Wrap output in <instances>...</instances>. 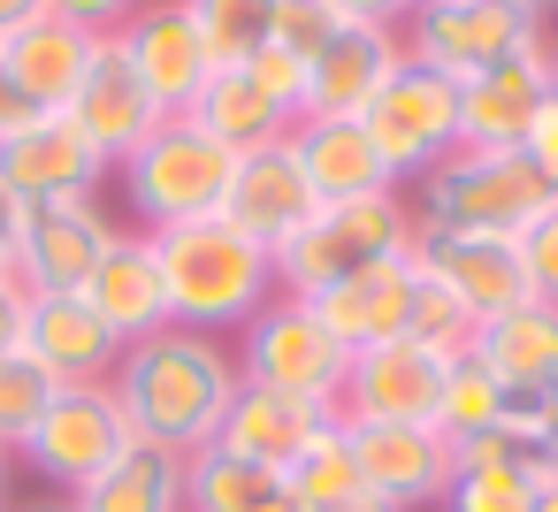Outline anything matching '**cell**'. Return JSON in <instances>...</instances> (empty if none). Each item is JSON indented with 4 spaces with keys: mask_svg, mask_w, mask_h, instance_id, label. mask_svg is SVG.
Here are the masks:
<instances>
[{
    "mask_svg": "<svg viewBox=\"0 0 558 512\" xmlns=\"http://www.w3.org/2000/svg\"><path fill=\"white\" fill-rule=\"evenodd\" d=\"M329 420H337V413H322V405H306V398H283V390L238 382V398H230L215 443L238 451V459H253V466H276V474H283V466H291Z\"/></svg>",
    "mask_w": 558,
    "mask_h": 512,
    "instance_id": "cell-25",
    "label": "cell"
},
{
    "mask_svg": "<svg viewBox=\"0 0 558 512\" xmlns=\"http://www.w3.org/2000/svg\"><path fill=\"white\" fill-rule=\"evenodd\" d=\"M543 466L535 459H505V466H451L444 512H535L543 497Z\"/></svg>",
    "mask_w": 558,
    "mask_h": 512,
    "instance_id": "cell-32",
    "label": "cell"
},
{
    "mask_svg": "<svg viewBox=\"0 0 558 512\" xmlns=\"http://www.w3.org/2000/svg\"><path fill=\"white\" fill-rule=\"evenodd\" d=\"M444 367H451V359L428 352V344H413V337L367 344V352H352V367H344L337 420H436Z\"/></svg>",
    "mask_w": 558,
    "mask_h": 512,
    "instance_id": "cell-14",
    "label": "cell"
},
{
    "mask_svg": "<svg viewBox=\"0 0 558 512\" xmlns=\"http://www.w3.org/2000/svg\"><path fill=\"white\" fill-rule=\"evenodd\" d=\"M512 405H520V390H505L474 352H459V359L444 367V398H436V420H428V428H436L444 443H474V436H497V428L520 436V428H512ZM520 443H527V436H520Z\"/></svg>",
    "mask_w": 558,
    "mask_h": 512,
    "instance_id": "cell-30",
    "label": "cell"
},
{
    "mask_svg": "<svg viewBox=\"0 0 558 512\" xmlns=\"http://www.w3.org/2000/svg\"><path fill=\"white\" fill-rule=\"evenodd\" d=\"M512 245H520V268H527V291L558 306V192L543 199V215H535V222H527V230H520Z\"/></svg>",
    "mask_w": 558,
    "mask_h": 512,
    "instance_id": "cell-37",
    "label": "cell"
},
{
    "mask_svg": "<svg viewBox=\"0 0 558 512\" xmlns=\"http://www.w3.org/2000/svg\"><path fill=\"white\" fill-rule=\"evenodd\" d=\"M520 161L543 176V192H558V85H550V100L527 115V131H520Z\"/></svg>",
    "mask_w": 558,
    "mask_h": 512,
    "instance_id": "cell-39",
    "label": "cell"
},
{
    "mask_svg": "<svg viewBox=\"0 0 558 512\" xmlns=\"http://www.w3.org/2000/svg\"><path fill=\"white\" fill-rule=\"evenodd\" d=\"M32 16H47V0H0V39H9V32H24Z\"/></svg>",
    "mask_w": 558,
    "mask_h": 512,
    "instance_id": "cell-46",
    "label": "cell"
},
{
    "mask_svg": "<svg viewBox=\"0 0 558 512\" xmlns=\"http://www.w3.org/2000/svg\"><path fill=\"white\" fill-rule=\"evenodd\" d=\"M535 512H558V489H543V497H535Z\"/></svg>",
    "mask_w": 558,
    "mask_h": 512,
    "instance_id": "cell-48",
    "label": "cell"
},
{
    "mask_svg": "<svg viewBox=\"0 0 558 512\" xmlns=\"http://www.w3.org/2000/svg\"><path fill=\"white\" fill-rule=\"evenodd\" d=\"M184 466H192L184 451L131 436V443L70 497V512H192V504H184Z\"/></svg>",
    "mask_w": 558,
    "mask_h": 512,
    "instance_id": "cell-27",
    "label": "cell"
},
{
    "mask_svg": "<svg viewBox=\"0 0 558 512\" xmlns=\"http://www.w3.org/2000/svg\"><path fill=\"white\" fill-rule=\"evenodd\" d=\"M93 39H100V32H85V24H70V16H32L24 32L0 39L9 77H16V93L32 100V115H62V108H70V93H77V77H85V62H93Z\"/></svg>",
    "mask_w": 558,
    "mask_h": 512,
    "instance_id": "cell-26",
    "label": "cell"
},
{
    "mask_svg": "<svg viewBox=\"0 0 558 512\" xmlns=\"http://www.w3.org/2000/svg\"><path fill=\"white\" fill-rule=\"evenodd\" d=\"M398 39H405V62H428L451 85H466L497 62H520V54L550 47L558 32L527 0H436V9H413L398 24Z\"/></svg>",
    "mask_w": 558,
    "mask_h": 512,
    "instance_id": "cell-6",
    "label": "cell"
},
{
    "mask_svg": "<svg viewBox=\"0 0 558 512\" xmlns=\"http://www.w3.org/2000/svg\"><path fill=\"white\" fill-rule=\"evenodd\" d=\"M550 70H558V47H550Z\"/></svg>",
    "mask_w": 558,
    "mask_h": 512,
    "instance_id": "cell-52",
    "label": "cell"
},
{
    "mask_svg": "<svg viewBox=\"0 0 558 512\" xmlns=\"http://www.w3.org/2000/svg\"><path fill=\"white\" fill-rule=\"evenodd\" d=\"M413 253H398V260H375V268H360V276H344V283H329L322 298H306L314 314H322V329L344 344V352H367V344H390V337H405V314H413Z\"/></svg>",
    "mask_w": 558,
    "mask_h": 512,
    "instance_id": "cell-20",
    "label": "cell"
},
{
    "mask_svg": "<svg viewBox=\"0 0 558 512\" xmlns=\"http://www.w3.org/2000/svg\"><path fill=\"white\" fill-rule=\"evenodd\" d=\"M405 39L398 24H344L306 70V115H367V100L398 77Z\"/></svg>",
    "mask_w": 558,
    "mask_h": 512,
    "instance_id": "cell-18",
    "label": "cell"
},
{
    "mask_svg": "<svg viewBox=\"0 0 558 512\" xmlns=\"http://www.w3.org/2000/svg\"><path fill=\"white\" fill-rule=\"evenodd\" d=\"M161 283H169V321L177 329H245L268 298H276V253L253 245L230 215L207 222H177V230H146Z\"/></svg>",
    "mask_w": 558,
    "mask_h": 512,
    "instance_id": "cell-2",
    "label": "cell"
},
{
    "mask_svg": "<svg viewBox=\"0 0 558 512\" xmlns=\"http://www.w3.org/2000/svg\"><path fill=\"white\" fill-rule=\"evenodd\" d=\"M344 367L352 352L322 329V314L306 298H268L245 329H238V375L260 382V390H283V398H306L322 413H337V390H344Z\"/></svg>",
    "mask_w": 558,
    "mask_h": 512,
    "instance_id": "cell-7",
    "label": "cell"
},
{
    "mask_svg": "<svg viewBox=\"0 0 558 512\" xmlns=\"http://www.w3.org/2000/svg\"><path fill=\"white\" fill-rule=\"evenodd\" d=\"M116 237H123V222L108 215L100 192L39 199V207H24V230H16V276H24L32 298H47V291H85Z\"/></svg>",
    "mask_w": 558,
    "mask_h": 512,
    "instance_id": "cell-10",
    "label": "cell"
},
{
    "mask_svg": "<svg viewBox=\"0 0 558 512\" xmlns=\"http://www.w3.org/2000/svg\"><path fill=\"white\" fill-rule=\"evenodd\" d=\"M24 115H32V100L16 93V77H9V54H0V138H9Z\"/></svg>",
    "mask_w": 558,
    "mask_h": 512,
    "instance_id": "cell-44",
    "label": "cell"
},
{
    "mask_svg": "<svg viewBox=\"0 0 558 512\" xmlns=\"http://www.w3.org/2000/svg\"><path fill=\"white\" fill-rule=\"evenodd\" d=\"M337 428H344V443L360 459V481L390 512L444 504V489H451V443L428 420H337Z\"/></svg>",
    "mask_w": 558,
    "mask_h": 512,
    "instance_id": "cell-12",
    "label": "cell"
},
{
    "mask_svg": "<svg viewBox=\"0 0 558 512\" xmlns=\"http://www.w3.org/2000/svg\"><path fill=\"white\" fill-rule=\"evenodd\" d=\"M24 321H32V291H24L16 268H0V359L24 344Z\"/></svg>",
    "mask_w": 558,
    "mask_h": 512,
    "instance_id": "cell-41",
    "label": "cell"
},
{
    "mask_svg": "<svg viewBox=\"0 0 558 512\" xmlns=\"http://www.w3.org/2000/svg\"><path fill=\"white\" fill-rule=\"evenodd\" d=\"M123 443H131V420H123L116 382H62L54 405L39 413V428L16 443V459H24L39 481H54L62 497H77Z\"/></svg>",
    "mask_w": 558,
    "mask_h": 512,
    "instance_id": "cell-9",
    "label": "cell"
},
{
    "mask_svg": "<svg viewBox=\"0 0 558 512\" xmlns=\"http://www.w3.org/2000/svg\"><path fill=\"white\" fill-rule=\"evenodd\" d=\"M54 390H62V382H54L24 344L0 359V443H24V436L39 428V413L54 405Z\"/></svg>",
    "mask_w": 558,
    "mask_h": 512,
    "instance_id": "cell-34",
    "label": "cell"
},
{
    "mask_svg": "<svg viewBox=\"0 0 558 512\" xmlns=\"http://www.w3.org/2000/svg\"><path fill=\"white\" fill-rule=\"evenodd\" d=\"M108 176H116V161L70 115H24L9 138H0V192H9L16 207L77 199V192H100Z\"/></svg>",
    "mask_w": 558,
    "mask_h": 512,
    "instance_id": "cell-11",
    "label": "cell"
},
{
    "mask_svg": "<svg viewBox=\"0 0 558 512\" xmlns=\"http://www.w3.org/2000/svg\"><path fill=\"white\" fill-rule=\"evenodd\" d=\"M283 481H291L299 512H390V504L360 481V459H352V443H344L337 420H329V428L283 466Z\"/></svg>",
    "mask_w": 558,
    "mask_h": 512,
    "instance_id": "cell-31",
    "label": "cell"
},
{
    "mask_svg": "<svg viewBox=\"0 0 558 512\" xmlns=\"http://www.w3.org/2000/svg\"><path fill=\"white\" fill-rule=\"evenodd\" d=\"M24 512H70V497H62V504H24Z\"/></svg>",
    "mask_w": 558,
    "mask_h": 512,
    "instance_id": "cell-49",
    "label": "cell"
},
{
    "mask_svg": "<svg viewBox=\"0 0 558 512\" xmlns=\"http://www.w3.org/2000/svg\"><path fill=\"white\" fill-rule=\"evenodd\" d=\"M466 352H474L505 390L550 398V390H558V306H550V298H520V306L489 314Z\"/></svg>",
    "mask_w": 558,
    "mask_h": 512,
    "instance_id": "cell-23",
    "label": "cell"
},
{
    "mask_svg": "<svg viewBox=\"0 0 558 512\" xmlns=\"http://www.w3.org/2000/svg\"><path fill=\"white\" fill-rule=\"evenodd\" d=\"M116 398H123V420H131V436H146V443H169V451H207L215 443V428H222V413H230V398H238V352L222 344V337H207V329H154V337H138V344H123V359H116Z\"/></svg>",
    "mask_w": 558,
    "mask_h": 512,
    "instance_id": "cell-1",
    "label": "cell"
},
{
    "mask_svg": "<svg viewBox=\"0 0 558 512\" xmlns=\"http://www.w3.org/2000/svg\"><path fill=\"white\" fill-rule=\"evenodd\" d=\"M413 268L436 276L474 321L535 298L527 291V268H520V245L512 237H466V230H413Z\"/></svg>",
    "mask_w": 558,
    "mask_h": 512,
    "instance_id": "cell-15",
    "label": "cell"
},
{
    "mask_svg": "<svg viewBox=\"0 0 558 512\" xmlns=\"http://www.w3.org/2000/svg\"><path fill=\"white\" fill-rule=\"evenodd\" d=\"M291 154H299V169H306L322 207L367 199V192H398L383 154H375V138L360 131V115H299L291 123Z\"/></svg>",
    "mask_w": 558,
    "mask_h": 512,
    "instance_id": "cell-22",
    "label": "cell"
},
{
    "mask_svg": "<svg viewBox=\"0 0 558 512\" xmlns=\"http://www.w3.org/2000/svg\"><path fill=\"white\" fill-rule=\"evenodd\" d=\"M0 512H9V504H0Z\"/></svg>",
    "mask_w": 558,
    "mask_h": 512,
    "instance_id": "cell-53",
    "label": "cell"
},
{
    "mask_svg": "<svg viewBox=\"0 0 558 512\" xmlns=\"http://www.w3.org/2000/svg\"><path fill=\"white\" fill-rule=\"evenodd\" d=\"M85 298H93V314H100L123 344H138V337L169 329V283H161L154 237H146V230H123V237L108 245V260L93 268Z\"/></svg>",
    "mask_w": 558,
    "mask_h": 512,
    "instance_id": "cell-24",
    "label": "cell"
},
{
    "mask_svg": "<svg viewBox=\"0 0 558 512\" xmlns=\"http://www.w3.org/2000/svg\"><path fill=\"white\" fill-rule=\"evenodd\" d=\"M245 70H253V77H260L291 115H306V62H299V54H283V47H253V54H245Z\"/></svg>",
    "mask_w": 558,
    "mask_h": 512,
    "instance_id": "cell-38",
    "label": "cell"
},
{
    "mask_svg": "<svg viewBox=\"0 0 558 512\" xmlns=\"http://www.w3.org/2000/svg\"><path fill=\"white\" fill-rule=\"evenodd\" d=\"M230 176H238V154L215 131H199L192 115H161V131L116 161V184H123V207L138 230H177V222L222 215Z\"/></svg>",
    "mask_w": 558,
    "mask_h": 512,
    "instance_id": "cell-3",
    "label": "cell"
},
{
    "mask_svg": "<svg viewBox=\"0 0 558 512\" xmlns=\"http://www.w3.org/2000/svg\"><path fill=\"white\" fill-rule=\"evenodd\" d=\"M413 9H436V0H413Z\"/></svg>",
    "mask_w": 558,
    "mask_h": 512,
    "instance_id": "cell-51",
    "label": "cell"
},
{
    "mask_svg": "<svg viewBox=\"0 0 558 512\" xmlns=\"http://www.w3.org/2000/svg\"><path fill=\"white\" fill-rule=\"evenodd\" d=\"M24 352H32L54 382H108L116 359H123V337L93 314L85 291H47V298H32Z\"/></svg>",
    "mask_w": 558,
    "mask_h": 512,
    "instance_id": "cell-19",
    "label": "cell"
},
{
    "mask_svg": "<svg viewBox=\"0 0 558 512\" xmlns=\"http://www.w3.org/2000/svg\"><path fill=\"white\" fill-rule=\"evenodd\" d=\"M527 451H535V466H543V481L558 489V390L535 405V436H527Z\"/></svg>",
    "mask_w": 558,
    "mask_h": 512,
    "instance_id": "cell-42",
    "label": "cell"
},
{
    "mask_svg": "<svg viewBox=\"0 0 558 512\" xmlns=\"http://www.w3.org/2000/svg\"><path fill=\"white\" fill-rule=\"evenodd\" d=\"M108 161H123V154H138L154 131H161V100L146 93V77L131 70V47H123V32H100L93 39V62H85V77H77V93H70V108H62Z\"/></svg>",
    "mask_w": 558,
    "mask_h": 512,
    "instance_id": "cell-13",
    "label": "cell"
},
{
    "mask_svg": "<svg viewBox=\"0 0 558 512\" xmlns=\"http://www.w3.org/2000/svg\"><path fill=\"white\" fill-rule=\"evenodd\" d=\"M413 199L405 192H367V199H337L322 207L283 253H276V291L283 298H322L329 283L375 268V260H398L413 253Z\"/></svg>",
    "mask_w": 558,
    "mask_h": 512,
    "instance_id": "cell-5",
    "label": "cell"
},
{
    "mask_svg": "<svg viewBox=\"0 0 558 512\" xmlns=\"http://www.w3.org/2000/svg\"><path fill=\"white\" fill-rule=\"evenodd\" d=\"M550 47H558V39H550ZM550 47H535V54H520V62H497V70H482V77L459 85V146H520L527 115H535V108L550 100V85H558Z\"/></svg>",
    "mask_w": 558,
    "mask_h": 512,
    "instance_id": "cell-21",
    "label": "cell"
},
{
    "mask_svg": "<svg viewBox=\"0 0 558 512\" xmlns=\"http://www.w3.org/2000/svg\"><path fill=\"white\" fill-rule=\"evenodd\" d=\"M527 9H543V16H558V0H527Z\"/></svg>",
    "mask_w": 558,
    "mask_h": 512,
    "instance_id": "cell-50",
    "label": "cell"
},
{
    "mask_svg": "<svg viewBox=\"0 0 558 512\" xmlns=\"http://www.w3.org/2000/svg\"><path fill=\"white\" fill-rule=\"evenodd\" d=\"M184 9H192V24H199V39H207L215 70L245 62V54L268 39V0H184Z\"/></svg>",
    "mask_w": 558,
    "mask_h": 512,
    "instance_id": "cell-33",
    "label": "cell"
},
{
    "mask_svg": "<svg viewBox=\"0 0 558 512\" xmlns=\"http://www.w3.org/2000/svg\"><path fill=\"white\" fill-rule=\"evenodd\" d=\"M16 230H24V207L0 192V268H16Z\"/></svg>",
    "mask_w": 558,
    "mask_h": 512,
    "instance_id": "cell-45",
    "label": "cell"
},
{
    "mask_svg": "<svg viewBox=\"0 0 558 512\" xmlns=\"http://www.w3.org/2000/svg\"><path fill=\"white\" fill-rule=\"evenodd\" d=\"M222 215H230L253 245H268V253H283V245L322 215V199H314V184H306L291 138H276V146H260V154H238V176H230Z\"/></svg>",
    "mask_w": 558,
    "mask_h": 512,
    "instance_id": "cell-17",
    "label": "cell"
},
{
    "mask_svg": "<svg viewBox=\"0 0 558 512\" xmlns=\"http://www.w3.org/2000/svg\"><path fill=\"white\" fill-rule=\"evenodd\" d=\"M543 176L520 161V146H451L428 176H413V222L421 230H466V237H520L543 215Z\"/></svg>",
    "mask_w": 558,
    "mask_h": 512,
    "instance_id": "cell-4",
    "label": "cell"
},
{
    "mask_svg": "<svg viewBox=\"0 0 558 512\" xmlns=\"http://www.w3.org/2000/svg\"><path fill=\"white\" fill-rule=\"evenodd\" d=\"M47 16H70L85 32H123L138 16V0H47Z\"/></svg>",
    "mask_w": 558,
    "mask_h": 512,
    "instance_id": "cell-40",
    "label": "cell"
},
{
    "mask_svg": "<svg viewBox=\"0 0 558 512\" xmlns=\"http://www.w3.org/2000/svg\"><path fill=\"white\" fill-rule=\"evenodd\" d=\"M184 504H192V512H299V497H291V481H283L276 466H253V459H238V451H222V443L192 451V466H184Z\"/></svg>",
    "mask_w": 558,
    "mask_h": 512,
    "instance_id": "cell-29",
    "label": "cell"
},
{
    "mask_svg": "<svg viewBox=\"0 0 558 512\" xmlns=\"http://www.w3.org/2000/svg\"><path fill=\"white\" fill-rule=\"evenodd\" d=\"M123 47H131V70L146 77V93L161 100V115H192L199 85L215 77V54L184 0H138V16L123 24Z\"/></svg>",
    "mask_w": 558,
    "mask_h": 512,
    "instance_id": "cell-16",
    "label": "cell"
},
{
    "mask_svg": "<svg viewBox=\"0 0 558 512\" xmlns=\"http://www.w3.org/2000/svg\"><path fill=\"white\" fill-rule=\"evenodd\" d=\"M474 329H482V321H474V314H466L436 276H413V314H405V337H413V344H428V352L459 359V352L474 344Z\"/></svg>",
    "mask_w": 558,
    "mask_h": 512,
    "instance_id": "cell-35",
    "label": "cell"
},
{
    "mask_svg": "<svg viewBox=\"0 0 558 512\" xmlns=\"http://www.w3.org/2000/svg\"><path fill=\"white\" fill-rule=\"evenodd\" d=\"M192 123L199 131H215L230 154H260V146H276V138H291V108L245 70V62H230V70H215L207 85H199V100H192Z\"/></svg>",
    "mask_w": 558,
    "mask_h": 512,
    "instance_id": "cell-28",
    "label": "cell"
},
{
    "mask_svg": "<svg viewBox=\"0 0 558 512\" xmlns=\"http://www.w3.org/2000/svg\"><path fill=\"white\" fill-rule=\"evenodd\" d=\"M9 481H16V443H0V504H9Z\"/></svg>",
    "mask_w": 558,
    "mask_h": 512,
    "instance_id": "cell-47",
    "label": "cell"
},
{
    "mask_svg": "<svg viewBox=\"0 0 558 512\" xmlns=\"http://www.w3.org/2000/svg\"><path fill=\"white\" fill-rule=\"evenodd\" d=\"M337 32H344V16L329 9V0H268V39H260V47H283V54H299V62L314 70V54H322Z\"/></svg>",
    "mask_w": 558,
    "mask_h": 512,
    "instance_id": "cell-36",
    "label": "cell"
},
{
    "mask_svg": "<svg viewBox=\"0 0 558 512\" xmlns=\"http://www.w3.org/2000/svg\"><path fill=\"white\" fill-rule=\"evenodd\" d=\"M360 131L375 138L390 184H413L459 146V85L444 70H428V62H398V77L367 100Z\"/></svg>",
    "mask_w": 558,
    "mask_h": 512,
    "instance_id": "cell-8",
    "label": "cell"
},
{
    "mask_svg": "<svg viewBox=\"0 0 558 512\" xmlns=\"http://www.w3.org/2000/svg\"><path fill=\"white\" fill-rule=\"evenodd\" d=\"M329 9H337L344 24H405L413 0H329Z\"/></svg>",
    "mask_w": 558,
    "mask_h": 512,
    "instance_id": "cell-43",
    "label": "cell"
}]
</instances>
